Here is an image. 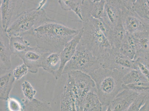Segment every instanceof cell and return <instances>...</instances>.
Returning <instances> with one entry per match:
<instances>
[{"label": "cell", "mask_w": 149, "mask_h": 111, "mask_svg": "<svg viewBox=\"0 0 149 111\" xmlns=\"http://www.w3.org/2000/svg\"><path fill=\"white\" fill-rule=\"evenodd\" d=\"M15 81V80L11 70L1 76L0 78L1 100L6 101L9 98Z\"/></svg>", "instance_id": "obj_20"}, {"label": "cell", "mask_w": 149, "mask_h": 111, "mask_svg": "<svg viewBox=\"0 0 149 111\" xmlns=\"http://www.w3.org/2000/svg\"><path fill=\"white\" fill-rule=\"evenodd\" d=\"M127 33L122 21L112 28L109 39L112 47L119 49L125 38Z\"/></svg>", "instance_id": "obj_21"}, {"label": "cell", "mask_w": 149, "mask_h": 111, "mask_svg": "<svg viewBox=\"0 0 149 111\" xmlns=\"http://www.w3.org/2000/svg\"><path fill=\"white\" fill-rule=\"evenodd\" d=\"M81 30L49 18L35 28L32 36L39 48L48 52L60 53L66 43Z\"/></svg>", "instance_id": "obj_1"}, {"label": "cell", "mask_w": 149, "mask_h": 111, "mask_svg": "<svg viewBox=\"0 0 149 111\" xmlns=\"http://www.w3.org/2000/svg\"><path fill=\"white\" fill-rule=\"evenodd\" d=\"M47 0H42L37 7L23 11L17 15L7 29L9 37L33 34L34 30L49 19L43 7Z\"/></svg>", "instance_id": "obj_4"}, {"label": "cell", "mask_w": 149, "mask_h": 111, "mask_svg": "<svg viewBox=\"0 0 149 111\" xmlns=\"http://www.w3.org/2000/svg\"><path fill=\"white\" fill-rule=\"evenodd\" d=\"M30 44L21 36L10 37V46L12 54L17 57L30 48Z\"/></svg>", "instance_id": "obj_23"}, {"label": "cell", "mask_w": 149, "mask_h": 111, "mask_svg": "<svg viewBox=\"0 0 149 111\" xmlns=\"http://www.w3.org/2000/svg\"><path fill=\"white\" fill-rule=\"evenodd\" d=\"M132 35L136 49V55L134 60L139 57L149 56V31H143Z\"/></svg>", "instance_id": "obj_16"}, {"label": "cell", "mask_w": 149, "mask_h": 111, "mask_svg": "<svg viewBox=\"0 0 149 111\" xmlns=\"http://www.w3.org/2000/svg\"><path fill=\"white\" fill-rule=\"evenodd\" d=\"M81 1L82 0H58V2L62 9L73 12L79 17L81 22H82Z\"/></svg>", "instance_id": "obj_25"}, {"label": "cell", "mask_w": 149, "mask_h": 111, "mask_svg": "<svg viewBox=\"0 0 149 111\" xmlns=\"http://www.w3.org/2000/svg\"><path fill=\"white\" fill-rule=\"evenodd\" d=\"M23 111H52L51 104L47 101H44L34 98L32 100L23 99Z\"/></svg>", "instance_id": "obj_22"}, {"label": "cell", "mask_w": 149, "mask_h": 111, "mask_svg": "<svg viewBox=\"0 0 149 111\" xmlns=\"http://www.w3.org/2000/svg\"><path fill=\"white\" fill-rule=\"evenodd\" d=\"M21 88L26 99L30 101L35 98L36 90L29 81H24L21 85Z\"/></svg>", "instance_id": "obj_31"}, {"label": "cell", "mask_w": 149, "mask_h": 111, "mask_svg": "<svg viewBox=\"0 0 149 111\" xmlns=\"http://www.w3.org/2000/svg\"><path fill=\"white\" fill-rule=\"evenodd\" d=\"M42 49L37 46L31 47L22 55L19 56L24 63L28 66L29 72L36 74L42 64L47 52H42Z\"/></svg>", "instance_id": "obj_11"}, {"label": "cell", "mask_w": 149, "mask_h": 111, "mask_svg": "<svg viewBox=\"0 0 149 111\" xmlns=\"http://www.w3.org/2000/svg\"><path fill=\"white\" fill-rule=\"evenodd\" d=\"M140 111H149V96Z\"/></svg>", "instance_id": "obj_35"}, {"label": "cell", "mask_w": 149, "mask_h": 111, "mask_svg": "<svg viewBox=\"0 0 149 111\" xmlns=\"http://www.w3.org/2000/svg\"><path fill=\"white\" fill-rule=\"evenodd\" d=\"M119 50L120 52L132 60L134 59L136 55V49L132 34L127 33L125 38Z\"/></svg>", "instance_id": "obj_24"}, {"label": "cell", "mask_w": 149, "mask_h": 111, "mask_svg": "<svg viewBox=\"0 0 149 111\" xmlns=\"http://www.w3.org/2000/svg\"><path fill=\"white\" fill-rule=\"evenodd\" d=\"M61 110L62 111H76V98L71 87L66 82L61 96Z\"/></svg>", "instance_id": "obj_18"}, {"label": "cell", "mask_w": 149, "mask_h": 111, "mask_svg": "<svg viewBox=\"0 0 149 111\" xmlns=\"http://www.w3.org/2000/svg\"><path fill=\"white\" fill-rule=\"evenodd\" d=\"M132 9L141 18L149 24V6L147 0H136Z\"/></svg>", "instance_id": "obj_27"}, {"label": "cell", "mask_w": 149, "mask_h": 111, "mask_svg": "<svg viewBox=\"0 0 149 111\" xmlns=\"http://www.w3.org/2000/svg\"><path fill=\"white\" fill-rule=\"evenodd\" d=\"M139 94L133 91L124 89L111 101L107 111H128Z\"/></svg>", "instance_id": "obj_12"}, {"label": "cell", "mask_w": 149, "mask_h": 111, "mask_svg": "<svg viewBox=\"0 0 149 111\" xmlns=\"http://www.w3.org/2000/svg\"><path fill=\"white\" fill-rule=\"evenodd\" d=\"M135 69H138L149 82V55L134 60Z\"/></svg>", "instance_id": "obj_28"}, {"label": "cell", "mask_w": 149, "mask_h": 111, "mask_svg": "<svg viewBox=\"0 0 149 111\" xmlns=\"http://www.w3.org/2000/svg\"><path fill=\"white\" fill-rule=\"evenodd\" d=\"M105 2V0L97 1L82 0L81 9L82 20L84 18L88 17L102 19Z\"/></svg>", "instance_id": "obj_13"}, {"label": "cell", "mask_w": 149, "mask_h": 111, "mask_svg": "<svg viewBox=\"0 0 149 111\" xmlns=\"http://www.w3.org/2000/svg\"><path fill=\"white\" fill-rule=\"evenodd\" d=\"M8 109L10 111H22L23 105L17 99L9 97L7 100Z\"/></svg>", "instance_id": "obj_33"}, {"label": "cell", "mask_w": 149, "mask_h": 111, "mask_svg": "<svg viewBox=\"0 0 149 111\" xmlns=\"http://www.w3.org/2000/svg\"><path fill=\"white\" fill-rule=\"evenodd\" d=\"M101 67L98 59L86 47L79 43L72 58L65 66L62 74L79 71L91 75Z\"/></svg>", "instance_id": "obj_5"}, {"label": "cell", "mask_w": 149, "mask_h": 111, "mask_svg": "<svg viewBox=\"0 0 149 111\" xmlns=\"http://www.w3.org/2000/svg\"><path fill=\"white\" fill-rule=\"evenodd\" d=\"M126 74L118 70L101 67L90 75L95 83L103 111L107 110L111 101L124 89L123 78Z\"/></svg>", "instance_id": "obj_2"}, {"label": "cell", "mask_w": 149, "mask_h": 111, "mask_svg": "<svg viewBox=\"0 0 149 111\" xmlns=\"http://www.w3.org/2000/svg\"><path fill=\"white\" fill-rule=\"evenodd\" d=\"M105 1V6L102 20L112 29L122 21L123 10L126 8L118 0Z\"/></svg>", "instance_id": "obj_10"}, {"label": "cell", "mask_w": 149, "mask_h": 111, "mask_svg": "<svg viewBox=\"0 0 149 111\" xmlns=\"http://www.w3.org/2000/svg\"><path fill=\"white\" fill-rule=\"evenodd\" d=\"M99 62L101 67L126 73L135 69L134 60L120 52L119 49L113 47Z\"/></svg>", "instance_id": "obj_7"}, {"label": "cell", "mask_w": 149, "mask_h": 111, "mask_svg": "<svg viewBox=\"0 0 149 111\" xmlns=\"http://www.w3.org/2000/svg\"><path fill=\"white\" fill-rule=\"evenodd\" d=\"M61 65L60 53L48 51L46 53L42 67L47 72L52 74L55 79Z\"/></svg>", "instance_id": "obj_17"}, {"label": "cell", "mask_w": 149, "mask_h": 111, "mask_svg": "<svg viewBox=\"0 0 149 111\" xmlns=\"http://www.w3.org/2000/svg\"><path fill=\"white\" fill-rule=\"evenodd\" d=\"M122 22L127 33L134 34L149 31V24L141 18L132 9L123 10Z\"/></svg>", "instance_id": "obj_9"}, {"label": "cell", "mask_w": 149, "mask_h": 111, "mask_svg": "<svg viewBox=\"0 0 149 111\" xmlns=\"http://www.w3.org/2000/svg\"><path fill=\"white\" fill-rule=\"evenodd\" d=\"M24 0H0L1 27L6 31L19 13Z\"/></svg>", "instance_id": "obj_8"}, {"label": "cell", "mask_w": 149, "mask_h": 111, "mask_svg": "<svg viewBox=\"0 0 149 111\" xmlns=\"http://www.w3.org/2000/svg\"><path fill=\"white\" fill-rule=\"evenodd\" d=\"M123 84H131L140 82H149L143 74L138 69L130 70L123 78Z\"/></svg>", "instance_id": "obj_26"}, {"label": "cell", "mask_w": 149, "mask_h": 111, "mask_svg": "<svg viewBox=\"0 0 149 111\" xmlns=\"http://www.w3.org/2000/svg\"><path fill=\"white\" fill-rule=\"evenodd\" d=\"M29 72L28 66L25 63L19 65L13 70V76L15 80H19Z\"/></svg>", "instance_id": "obj_32"}, {"label": "cell", "mask_w": 149, "mask_h": 111, "mask_svg": "<svg viewBox=\"0 0 149 111\" xmlns=\"http://www.w3.org/2000/svg\"><path fill=\"white\" fill-rule=\"evenodd\" d=\"M147 3H148V5L149 6V0H147Z\"/></svg>", "instance_id": "obj_36"}, {"label": "cell", "mask_w": 149, "mask_h": 111, "mask_svg": "<svg viewBox=\"0 0 149 111\" xmlns=\"http://www.w3.org/2000/svg\"><path fill=\"white\" fill-rule=\"evenodd\" d=\"M10 39L6 31L1 27V69L5 71L10 70L12 67Z\"/></svg>", "instance_id": "obj_15"}, {"label": "cell", "mask_w": 149, "mask_h": 111, "mask_svg": "<svg viewBox=\"0 0 149 111\" xmlns=\"http://www.w3.org/2000/svg\"><path fill=\"white\" fill-rule=\"evenodd\" d=\"M82 33L83 29L81 28L79 33L66 43L64 48L60 53L61 65L57 76L56 80L61 78L65 66L72 58L76 51L77 46L82 37Z\"/></svg>", "instance_id": "obj_14"}, {"label": "cell", "mask_w": 149, "mask_h": 111, "mask_svg": "<svg viewBox=\"0 0 149 111\" xmlns=\"http://www.w3.org/2000/svg\"><path fill=\"white\" fill-rule=\"evenodd\" d=\"M123 89H129L137 93H149V82H140L131 84H123Z\"/></svg>", "instance_id": "obj_29"}, {"label": "cell", "mask_w": 149, "mask_h": 111, "mask_svg": "<svg viewBox=\"0 0 149 111\" xmlns=\"http://www.w3.org/2000/svg\"><path fill=\"white\" fill-rule=\"evenodd\" d=\"M149 96V93H142L138 94L128 111H140Z\"/></svg>", "instance_id": "obj_30"}, {"label": "cell", "mask_w": 149, "mask_h": 111, "mask_svg": "<svg viewBox=\"0 0 149 111\" xmlns=\"http://www.w3.org/2000/svg\"><path fill=\"white\" fill-rule=\"evenodd\" d=\"M125 8L128 9H132L133 6L136 0H120Z\"/></svg>", "instance_id": "obj_34"}, {"label": "cell", "mask_w": 149, "mask_h": 111, "mask_svg": "<svg viewBox=\"0 0 149 111\" xmlns=\"http://www.w3.org/2000/svg\"><path fill=\"white\" fill-rule=\"evenodd\" d=\"M66 83L70 85L76 98L77 111H79L81 103L89 92L96 90L95 83L89 74L79 71L67 74Z\"/></svg>", "instance_id": "obj_6"}, {"label": "cell", "mask_w": 149, "mask_h": 111, "mask_svg": "<svg viewBox=\"0 0 149 111\" xmlns=\"http://www.w3.org/2000/svg\"><path fill=\"white\" fill-rule=\"evenodd\" d=\"M100 20L92 17L83 18V33L79 42L89 50L99 61L112 47L100 28Z\"/></svg>", "instance_id": "obj_3"}, {"label": "cell", "mask_w": 149, "mask_h": 111, "mask_svg": "<svg viewBox=\"0 0 149 111\" xmlns=\"http://www.w3.org/2000/svg\"><path fill=\"white\" fill-rule=\"evenodd\" d=\"M103 111L102 104L97 91L89 92L84 99L79 111Z\"/></svg>", "instance_id": "obj_19"}]
</instances>
